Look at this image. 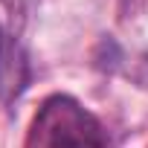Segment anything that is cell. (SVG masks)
Wrapping results in <instances>:
<instances>
[{
    "label": "cell",
    "mask_w": 148,
    "mask_h": 148,
    "mask_svg": "<svg viewBox=\"0 0 148 148\" xmlns=\"http://www.w3.org/2000/svg\"><path fill=\"white\" fill-rule=\"evenodd\" d=\"M26 148H108V134L73 96H49L29 125Z\"/></svg>",
    "instance_id": "cell-1"
},
{
    "label": "cell",
    "mask_w": 148,
    "mask_h": 148,
    "mask_svg": "<svg viewBox=\"0 0 148 148\" xmlns=\"http://www.w3.org/2000/svg\"><path fill=\"white\" fill-rule=\"evenodd\" d=\"M0 58H3V26H0Z\"/></svg>",
    "instance_id": "cell-2"
}]
</instances>
